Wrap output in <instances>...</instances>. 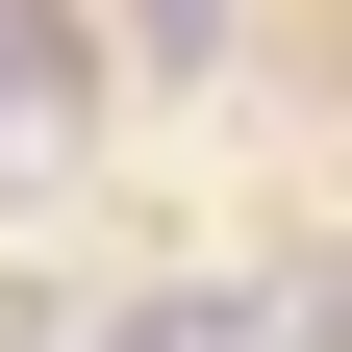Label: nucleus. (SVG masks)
Listing matches in <instances>:
<instances>
[{"mask_svg":"<svg viewBox=\"0 0 352 352\" xmlns=\"http://www.w3.org/2000/svg\"><path fill=\"white\" fill-rule=\"evenodd\" d=\"M76 101H101V51H76L51 0H0V201H25V176L76 151Z\"/></svg>","mask_w":352,"mask_h":352,"instance_id":"obj_1","label":"nucleus"},{"mask_svg":"<svg viewBox=\"0 0 352 352\" xmlns=\"http://www.w3.org/2000/svg\"><path fill=\"white\" fill-rule=\"evenodd\" d=\"M101 352H277V302L252 277H151V302H101Z\"/></svg>","mask_w":352,"mask_h":352,"instance_id":"obj_2","label":"nucleus"},{"mask_svg":"<svg viewBox=\"0 0 352 352\" xmlns=\"http://www.w3.org/2000/svg\"><path fill=\"white\" fill-rule=\"evenodd\" d=\"M101 51H151V76H201V51H227V0H101Z\"/></svg>","mask_w":352,"mask_h":352,"instance_id":"obj_3","label":"nucleus"},{"mask_svg":"<svg viewBox=\"0 0 352 352\" xmlns=\"http://www.w3.org/2000/svg\"><path fill=\"white\" fill-rule=\"evenodd\" d=\"M277 352H352V252H302V277H277Z\"/></svg>","mask_w":352,"mask_h":352,"instance_id":"obj_4","label":"nucleus"}]
</instances>
